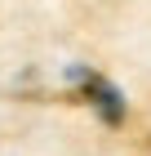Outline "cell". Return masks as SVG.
I'll return each instance as SVG.
<instances>
[{"mask_svg": "<svg viewBox=\"0 0 151 156\" xmlns=\"http://www.w3.org/2000/svg\"><path fill=\"white\" fill-rule=\"evenodd\" d=\"M71 76H76L80 98H84V103H89V107L107 120V125H120V120H125V98H120V89H116L111 80H102L98 72H84V67H76Z\"/></svg>", "mask_w": 151, "mask_h": 156, "instance_id": "cell-1", "label": "cell"}]
</instances>
